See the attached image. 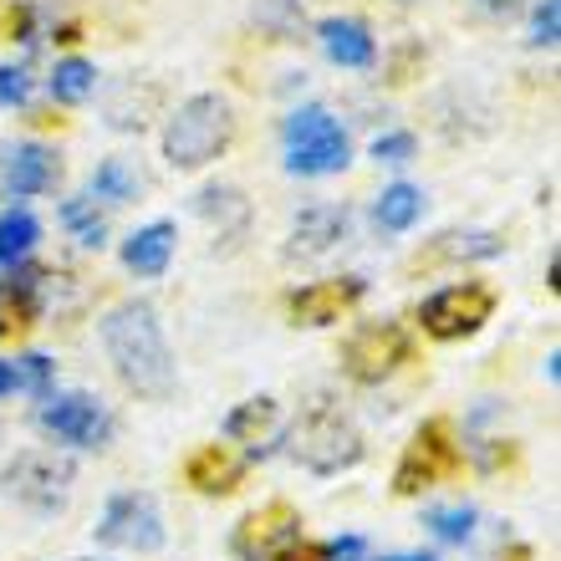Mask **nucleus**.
Wrapping results in <instances>:
<instances>
[{
	"label": "nucleus",
	"mask_w": 561,
	"mask_h": 561,
	"mask_svg": "<svg viewBox=\"0 0 561 561\" xmlns=\"http://www.w3.org/2000/svg\"><path fill=\"white\" fill-rule=\"evenodd\" d=\"M103 347L107 363L118 373V383L138 399H169L174 393V353H169V337H163L159 311L148 301H118V307L103 317Z\"/></svg>",
	"instance_id": "f257e3e1"
},
{
	"label": "nucleus",
	"mask_w": 561,
	"mask_h": 561,
	"mask_svg": "<svg viewBox=\"0 0 561 561\" xmlns=\"http://www.w3.org/2000/svg\"><path fill=\"white\" fill-rule=\"evenodd\" d=\"M363 455H368V439H363V428L353 424V414H347L337 399L317 393V399L296 414L291 459L301 470L327 480V474H342V470H353V465H363Z\"/></svg>",
	"instance_id": "f03ea898"
},
{
	"label": "nucleus",
	"mask_w": 561,
	"mask_h": 561,
	"mask_svg": "<svg viewBox=\"0 0 561 561\" xmlns=\"http://www.w3.org/2000/svg\"><path fill=\"white\" fill-rule=\"evenodd\" d=\"M230 144H236V107L225 103L220 92L184 98L169 128H163V159H169V169H184V174L225 159Z\"/></svg>",
	"instance_id": "7ed1b4c3"
},
{
	"label": "nucleus",
	"mask_w": 561,
	"mask_h": 561,
	"mask_svg": "<svg viewBox=\"0 0 561 561\" xmlns=\"http://www.w3.org/2000/svg\"><path fill=\"white\" fill-rule=\"evenodd\" d=\"M77 485V465L57 449H21L0 465V490H5V501L26 505L36 516H57L67 495Z\"/></svg>",
	"instance_id": "20e7f679"
},
{
	"label": "nucleus",
	"mask_w": 561,
	"mask_h": 561,
	"mask_svg": "<svg viewBox=\"0 0 561 561\" xmlns=\"http://www.w3.org/2000/svg\"><path fill=\"white\" fill-rule=\"evenodd\" d=\"M353 163V144L327 107H296L286 118V169L296 179H327Z\"/></svg>",
	"instance_id": "39448f33"
},
{
	"label": "nucleus",
	"mask_w": 561,
	"mask_h": 561,
	"mask_svg": "<svg viewBox=\"0 0 561 561\" xmlns=\"http://www.w3.org/2000/svg\"><path fill=\"white\" fill-rule=\"evenodd\" d=\"M342 373L353 378V383L373 388L383 383V378H393V373L414 357V337H409V327L403 322H388V317H378V322H363L353 332V337L342 342Z\"/></svg>",
	"instance_id": "423d86ee"
},
{
	"label": "nucleus",
	"mask_w": 561,
	"mask_h": 561,
	"mask_svg": "<svg viewBox=\"0 0 561 561\" xmlns=\"http://www.w3.org/2000/svg\"><path fill=\"white\" fill-rule=\"evenodd\" d=\"M490 317H495V286H485V280H459V286H444V291L419 301V327L434 342L474 337Z\"/></svg>",
	"instance_id": "0eeeda50"
},
{
	"label": "nucleus",
	"mask_w": 561,
	"mask_h": 561,
	"mask_svg": "<svg viewBox=\"0 0 561 561\" xmlns=\"http://www.w3.org/2000/svg\"><path fill=\"white\" fill-rule=\"evenodd\" d=\"M459 470V444L449 419H424L414 428V439L403 444V459L393 470V495H424L428 485H439L444 474Z\"/></svg>",
	"instance_id": "6e6552de"
},
{
	"label": "nucleus",
	"mask_w": 561,
	"mask_h": 561,
	"mask_svg": "<svg viewBox=\"0 0 561 561\" xmlns=\"http://www.w3.org/2000/svg\"><path fill=\"white\" fill-rule=\"evenodd\" d=\"M301 541H307L301 511L286 501H271L240 520L236 536H230V551H236L240 561H286V551L301 547Z\"/></svg>",
	"instance_id": "1a4fd4ad"
},
{
	"label": "nucleus",
	"mask_w": 561,
	"mask_h": 561,
	"mask_svg": "<svg viewBox=\"0 0 561 561\" xmlns=\"http://www.w3.org/2000/svg\"><path fill=\"white\" fill-rule=\"evenodd\" d=\"M36 424L61 444H77V449H103L107 434H113V414L92 393H46Z\"/></svg>",
	"instance_id": "9d476101"
},
{
	"label": "nucleus",
	"mask_w": 561,
	"mask_h": 561,
	"mask_svg": "<svg viewBox=\"0 0 561 561\" xmlns=\"http://www.w3.org/2000/svg\"><path fill=\"white\" fill-rule=\"evenodd\" d=\"M98 541L103 547H123V551H159L163 547V516L159 501L144 490H123L113 495L98 520Z\"/></svg>",
	"instance_id": "9b49d317"
},
{
	"label": "nucleus",
	"mask_w": 561,
	"mask_h": 561,
	"mask_svg": "<svg viewBox=\"0 0 561 561\" xmlns=\"http://www.w3.org/2000/svg\"><path fill=\"white\" fill-rule=\"evenodd\" d=\"M368 296V280L363 276H327V280H307L286 296V317L291 327H332L342 322L347 311Z\"/></svg>",
	"instance_id": "f8f14e48"
},
{
	"label": "nucleus",
	"mask_w": 561,
	"mask_h": 561,
	"mask_svg": "<svg viewBox=\"0 0 561 561\" xmlns=\"http://www.w3.org/2000/svg\"><path fill=\"white\" fill-rule=\"evenodd\" d=\"M347 205H307L291 220V236H286V261H322L347 240Z\"/></svg>",
	"instance_id": "ddd939ff"
},
{
	"label": "nucleus",
	"mask_w": 561,
	"mask_h": 561,
	"mask_svg": "<svg viewBox=\"0 0 561 561\" xmlns=\"http://www.w3.org/2000/svg\"><path fill=\"white\" fill-rule=\"evenodd\" d=\"M0 184L11 199H36L57 184V153L46 144H11L0 153Z\"/></svg>",
	"instance_id": "4468645a"
},
{
	"label": "nucleus",
	"mask_w": 561,
	"mask_h": 561,
	"mask_svg": "<svg viewBox=\"0 0 561 561\" xmlns=\"http://www.w3.org/2000/svg\"><path fill=\"white\" fill-rule=\"evenodd\" d=\"M280 434H286V419H280L276 399H245V403H236V409L225 414V439L245 444L255 459L271 455V449L280 444Z\"/></svg>",
	"instance_id": "2eb2a0df"
},
{
	"label": "nucleus",
	"mask_w": 561,
	"mask_h": 561,
	"mask_svg": "<svg viewBox=\"0 0 561 561\" xmlns=\"http://www.w3.org/2000/svg\"><path fill=\"white\" fill-rule=\"evenodd\" d=\"M184 485H194L199 495H236L245 485V459L230 455L225 444H199L184 459Z\"/></svg>",
	"instance_id": "dca6fc26"
},
{
	"label": "nucleus",
	"mask_w": 561,
	"mask_h": 561,
	"mask_svg": "<svg viewBox=\"0 0 561 561\" xmlns=\"http://www.w3.org/2000/svg\"><path fill=\"white\" fill-rule=\"evenodd\" d=\"M317 36H322V51L337 67H347V72H368L373 61H378V42H373L368 21H357V15H327L322 26H317Z\"/></svg>",
	"instance_id": "f3484780"
},
{
	"label": "nucleus",
	"mask_w": 561,
	"mask_h": 561,
	"mask_svg": "<svg viewBox=\"0 0 561 561\" xmlns=\"http://www.w3.org/2000/svg\"><path fill=\"white\" fill-rule=\"evenodd\" d=\"M169 261H174V225L169 220H153L123 240V266L134 271V276L153 280L169 271Z\"/></svg>",
	"instance_id": "a211bd4d"
},
{
	"label": "nucleus",
	"mask_w": 561,
	"mask_h": 561,
	"mask_svg": "<svg viewBox=\"0 0 561 561\" xmlns=\"http://www.w3.org/2000/svg\"><path fill=\"white\" fill-rule=\"evenodd\" d=\"M501 251H505V240L490 236V230H449L428 251H419L409 261V271H428V266H444V261H490V255H501Z\"/></svg>",
	"instance_id": "6ab92c4d"
},
{
	"label": "nucleus",
	"mask_w": 561,
	"mask_h": 561,
	"mask_svg": "<svg viewBox=\"0 0 561 561\" xmlns=\"http://www.w3.org/2000/svg\"><path fill=\"white\" fill-rule=\"evenodd\" d=\"M159 103H163L159 88L123 82V88H113V98H107V128H118V134H144L148 118L159 113Z\"/></svg>",
	"instance_id": "aec40b11"
},
{
	"label": "nucleus",
	"mask_w": 561,
	"mask_h": 561,
	"mask_svg": "<svg viewBox=\"0 0 561 561\" xmlns=\"http://www.w3.org/2000/svg\"><path fill=\"white\" fill-rule=\"evenodd\" d=\"M419 215H424V190H414V184H388V190L378 194V205H373V225L388 230V236L414 230Z\"/></svg>",
	"instance_id": "412c9836"
},
{
	"label": "nucleus",
	"mask_w": 561,
	"mask_h": 561,
	"mask_svg": "<svg viewBox=\"0 0 561 561\" xmlns=\"http://www.w3.org/2000/svg\"><path fill=\"white\" fill-rule=\"evenodd\" d=\"M194 209H199L220 236H245V225H251V205H245L240 190H230V184H209V190H199Z\"/></svg>",
	"instance_id": "4be33fe9"
},
{
	"label": "nucleus",
	"mask_w": 561,
	"mask_h": 561,
	"mask_svg": "<svg viewBox=\"0 0 561 561\" xmlns=\"http://www.w3.org/2000/svg\"><path fill=\"white\" fill-rule=\"evenodd\" d=\"M138 190H144V179L128 159H103L88 179V194L103 205H128V199H138Z\"/></svg>",
	"instance_id": "5701e85b"
},
{
	"label": "nucleus",
	"mask_w": 561,
	"mask_h": 561,
	"mask_svg": "<svg viewBox=\"0 0 561 561\" xmlns=\"http://www.w3.org/2000/svg\"><path fill=\"white\" fill-rule=\"evenodd\" d=\"M92 92H98V67H92L88 57H61L57 67H51V98H57L61 107L88 103Z\"/></svg>",
	"instance_id": "b1692460"
},
{
	"label": "nucleus",
	"mask_w": 561,
	"mask_h": 561,
	"mask_svg": "<svg viewBox=\"0 0 561 561\" xmlns=\"http://www.w3.org/2000/svg\"><path fill=\"white\" fill-rule=\"evenodd\" d=\"M36 240H42V225L31 209H5L0 215V266H21L31 251H36Z\"/></svg>",
	"instance_id": "393cba45"
},
{
	"label": "nucleus",
	"mask_w": 561,
	"mask_h": 561,
	"mask_svg": "<svg viewBox=\"0 0 561 561\" xmlns=\"http://www.w3.org/2000/svg\"><path fill=\"white\" fill-rule=\"evenodd\" d=\"M61 225L72 230L88 251H103V240H107V220L98 215V199L92 194H77V199H67L61 205Z\"/></svg>",
	"instance_id": "a878e982"
},
{
	"label": "nucleus",
	"mask_w": 561,
	"mask_h": 561,
	"mask_svg": "<svg viewBox=\"0 0 561 561\" xmlns=\"http://www.w3.org/2000/svg\"><path fill=\"white\" fill-rule=\"evenodd\" d=\"M474 505H439V511H428L424 516V526L434 536H439V541H449V547H465V541H470L474 536Z\"/></svg>",
	"instance_id": "bb28decb"
},
{
	"label": "nucleus",
	"mask_w": 561,
	"mask_h": 561,
	"mask_svg": "<svg viewBox=\"0 0 561 561\" xmlns=\"http://www.w3.org/2000/svg\"><path fill=\"white\" fill-rule=\"evenodd\" d=\"M11 378H15V388H26V393H36V399H46V393H51V363H46L42 353L21 357V363L11 368Z\"/></svg>",
	"instance_id": "cd10ccee"
},
{
	"label": "nucleus",
	"mask_w": 561,
	"mask_h": 561,
	"mask_svg": "<svg viewBox=\"0 0 561 561\" xmlns=\"http://www.w3.org/2000/svg\"><path fill=\"white\" fill-rule=\"evenodd\" d=\"M419 153V138L403 134V128H393V134H378L373 138V159L378 163H409Z\"/></svg>",
	"instance_id": "c85d7f7f"
},
{
	"label": "nucleus",
	"mask_w": 561,
	"mask_h": 561,
	"mask_svg": "<svg viewBox=\"0 0 561 561\" xmlns=\"http://www.w3.org/2000/svg\"><path fill=\"white\" fill-rule=\"evenodd\" d=\"M561 36V5L557 0H541L531 15V46H557Z\"/></svg>",
	"instance_id": "c756f323"
},
{
	"label": "nucleus",
	"mask_w": 561,
	"mask_h": 561,
	"mask_svg": "<svg viewBox=\"0 0 561 561\" xmlns=\"http://www.w3.org/2000/svg\"><path fill=\"white\" fill-rule=\"evenodd\" d=\"M31 103V77L21 67H0V107H26Z\"/></svg>",
	"instance_id": "7c9ffc66"
},
{
	"label": "nucleus",
	"mask_w": 561,
	"mask_h": 561,
	"mask_svg": "<svg viewBox=\"0 0 561 561\" xmlns=\"http://www.w3.org/2000/svg\"><path fill=\"white\" fill-rule=\"evenodd\" d=\"M470 5L485 15V21H505V15L520 11V0H470Z\"/></svg>",
	"instance_id": "2f4dec72"
},
{
	"label": "nucleus",
	"mask_w": 561,
	"mask_h": 561,
	"mask_svg": "<svg viewBox=\"0 0 561 561\" xmlns=\"http://www.w3.org/2000/svg\"><path fill=\"white\" fill-rule=\"evenodd\" d=\"M15 393V378H11V363H5V357H0V399H11Z\"/></svg>",
	"instance_id": "473e14b6"
},
{
	"label": "nucleus",
	"mask_w": 561,
	"mask_h": 561,
	"mask_svg": "<svg viewBox=\"0 0 561 561\" xmlns=\"http://www.w3.org/2000/svg\"><path fill=\"white\" fill-rule=\"evenodd\" d=\"M378 561H434L428 551H393V557H378Z\"/></svg>",
	"instance_id": "72a5a7b5"
},
{
	"label": "nucleus",
	"mask_w": 561,
	"mask_h": 561,
	"mask_svg": "<svg viewBox=\"0 0 561 561\" xmlns=\"http://www.w3.org/2000/svg\"><path fill=\"white\" fill-rule=\"evenodd\" d=\"M0 332H5V322H0Z\"/></svg>",
	"instance_id": "f704fd0d"
}]
</instances>
